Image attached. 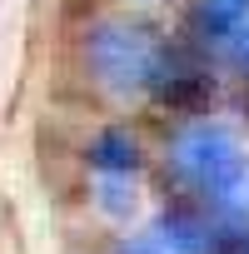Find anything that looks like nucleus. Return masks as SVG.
I'll list each match as a JSON object with an SVG mask.
<instances>
[{"label":"nucleus","mask_w":249,"mask_h":254,"mask_svg":"<svg viewBox=\"0 0 249 254\" xmlns=\"http://www.w3.org/2000/svg\"><path fill=\"white\" fill-rule=\"evenodd\" d=\"M85 55H90V70L100 75V85L115 90V95L155 90L160 75H165L160 40L145 25H130V20H100L85 40Z\"/></svg>","instance_id":"nucleus-1"},{"label":"nucleus","mask_w":249,"mask_h":254,"mask_svg":"<svg viewBox=\"0 0 249 254\" xmlns=\"http://www.w3.org/2000/svg\"><path fill=\"white\" fill-rule=\"evenodd\" d=\"M170 165L180 170L185 185H194L209 199H234L244 190V180H249L239 140L224 130V125H209V120L185 125V130L170 140Z\"/></svg>","instance_id":"nucleus-2"},{"label":"nucleus","mask_w":249,"mask_h":254,"mask_svg":"<svg viewBox=\"0 0 249 254\" xmlns=\"http://www.w3.org/2000/svg\"><path fill=\"white\" fill-rule=\"evenodd\" d=\"M199 25H204V40L224 55V60H234L239 70H249V10H224V5H209L199 10Z\"/></svg>","instance_id":"nucleus-3"},{"label":"nucleus","mask_w":249,"mask_h":254,"mask_svg":"<svg viewBox=\"0 0 249 254\" xmlns=\"http://www.w3.org/2000/svg\"><path fill=\"white\" fill-rule=\"evenodd\" d=\"M160 244L170 249V254H219V234L199 219V214H189V209H175V214H165L160 219Z\"/></svg>","instance_id":"nucleus-4"},{"label":"nucleus","mask_w":249,"mask_h":254,"mask_svg":"<svg viewBox=\"0 0 249 254\" xmlns=\"http://www.w3.org/2000/svg\"><path fill=\"white\" fill-rule=\"evenodd\" d=\"M90 170H95V175H124V180H135V170H140L135 140L124 135V130H105V135L90 145Z\"/></svg>","instance_id":"nucleus-5"},{"label":"nucleus","mask_w":249,"mask_h":254,"mask_svg":"<svg viewBox=\"0 0 249 254\" xmlns=\"http://www.w3.org/2000/svg\"><path fill=\"white\" fill-rule=\"evenodd\" d=\"M120 254H160V249H150V244H120Z\"/></svg>","instance_id":"nucleus-6"},{"label":"nucleus","mask_w":249,"mask_h":254,"mask_svg":"<svg viewBox=\"0 0 249 254\" xmlns=\"http://www.w3.org/2000/svg\"><path fill=\"white\" fill-rule=\"evenodd\" d=\"M214 5H224V10H249V0H214Z\"/></svg>","instance_id":"nucleus-7"}]
</instances>
